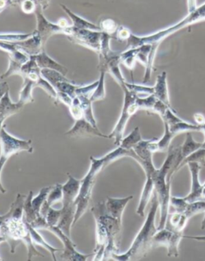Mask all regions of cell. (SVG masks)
Here are the masks:
<instances>
[{
	"label": "cell",
	"instance_id": "obj_1",
	"mask_svg": "<svg viewBox=\"0 0 205 261\" xmlns=\"http://www.w3.org/2000/svg\"><path fill=\"white\" fill-rule=\"evenodd\" d=\"M203 21H205V3L200 6L197 7L192 12L188 13V15L182 20L172 26L168 27L167 29H162V30L149 35V36H138L132 33L130 37L126 41V49L135 48V47H139L143 44H150L152 46L148 66L145 68L143 84L148 83L151 80L156 51L162 42L174 33L179 32L181 29H185L190 25L199 23V22H203Z\"/></svg>",
	"mask_w": 205,
	"mask_h": 261
},
{
	"label": "cell",
	"instance_id": "obj_2",
	"mask_svg": "<svg viewBox=\"0 0 205 261\" xmlns=\"http://www.w3.org/2000/svg\"><path fill=\"white\" fill-rule=\"evenodd\" d=\"M158 208V196L154 191L149 214L141 228L134 239L130 248L125 253L113 254L111 259L118 261H128L144 257L147 255L148 252L153 248V237L158 230L155 224L156 212Z\"/></svg>",
	"mask_w": 205,
	"mask_h": 261
},
{
	"label": "cell",
	"instance_id": "obj_3",
	"mask_svg": "<svg viewBox=\"0 0 205 261\" xmlns=\"http://www.w3.org/2000/svg\"><path fill=\"white\" fill-rule=\"evenodd\" d=\"M4 220L0 221V237L6 240L9 244L11 252L14 253L15 249L20 243L25 244L27 249V260H32L33 257H44L36 248V245L32 242L28 223L24 217H14L7 212L4 215Z\"/></svg>",
	"mask_w": 205,
	"mask_h": 261
},
{
	"label": "cell",
	"instance_id": "obj_4",
	"mask_svg": "<svg viewBox=\"0 0 205 261\" xmlns=\"http://www.w3.org/2000/svg\"><path fill=\"white\" fill-rule=\"evenodd\" d=\"M91 165L89 172L82 178L80 188H79V194L75 200V204L76 206V212H75V220H74L73 225L79 221L82 216L84 215L85 212L89 209V204L92 200L93 188L96 184V177L107 167V161L105 158H90Z\"/></svg>",
	"mask_w": 205,
	"mask_h": 261
},
{
	"label": "cell",
	"instance_id": "obj_5",
	"mask_svg": "<svg viewBox=\"0 0 205 261\" xmlns=\"http://www.w3.org/2000/svg\"><path fill=\"white\" fill-rule=\"evenodd\" d=\"M94 217L100 218L104 223L108 234V243L104 252V260L111 259L113 254L119 253L121 244L122 221L112 217L106 209L105 202L96 203L92 207Z\"/></svg>",
	"mask_w": 205,
	"mask_h": 261
},
{
	"label": "cell",
	"instance_id": "obj_6",
	"mask_svg": "<svg viewBox=\"0 0 205 261\" xmlns=\"http://www.w3.org/2000/svg\"><path fill=\"white\" fill-rule=\"evenodd\" d=\"M31 225L37 230H47L51 231L62 241L64 244V249L61 255L62 260L86 261L89 257H92L94 255V253L84 255L78 252L77 250L75 249L76 245L72 242L71 237H68L57 226L49 225L46 221L45 218L42 216H38L36 221Z\"/></svg>",
	"mask_w": 205,
	"mask_h": 261
},
{
	"label": "cell",
	"instance_id": "obj_7",
	"mask_svg": "<svg viewBox=\"0 0 205 261\" xmlns=\"http://www.w3.org/2000/svg\"><path fill=\"white\" fill-rule=\"evenodd\" d=\"M121 88L125 94L124 105H123L121 116L117 121L116 125L114 127L112 132L108 135L109 139H114V144L115 146H120L124 138V134H125V128L128 121L138 110H139V106L136 103L138 95L129 90L125 85H123Z\"/></svg>",
	"mask_w": 205,
	"mask_h": 261
},
{
	"label": "cell",
	"instance_id": "obj_8",
	"mask_svg": "<svg viewBox=\"0 0 205 261\" xmlns=\"http://www.w3.org/2000/svg\"><path fill=\"white\" fill-rule=\"evenodd\" d=\"M0 158L5 159L7 161L12 156L21 152L26 151L32 153L34 150L32 140H23L15 138L7 131L5 125H4L0 130Z\"/></svg>",
	"mask_w": 205,
	"mask_h": 261
},
{
	"label": "cell",
	"instance_id": "obj_9",
	"mask_svg": "<svg viewBox=\"0 0 205 261\" xmlns=\"http://www.w3.org/2000/svg\"><path fill=\"white\" fill-rule=\"evenodd\" d=\"M101 36L100 31L78 29L71 25L70 33L67 37L74 44L83 46L99 53L101 46Z\"/></svg>",
	"mask_w": 205,
	"mask_h": 261
},
{
	"label": "cell",
	"instance_id": "obj_10",
	"mask_svg": "<svg viewBox=\"0 0 205 261\" xmlns=\"http://www.w3.org/2000/svg\"><path fill=\"white\" fill-rule=\"evenodd\" d=\"M183 236L182 232L171 231L165 227L157 230L153 239V248L165 247L168 249V256L178 257L179 244Z\"/></svg>",
	"mask_w": 205,
	"mask_h": 261
},
{
	"label": "cell",
	"instance_id": "obj_11",
	"mask_svg": "<svg viewBox=\"0 0 205 261\" xmlns=\"http://www.w3.org/2000/svg\"><path fill=\"white\" fill-rule=\"evenodd\" d=\"M44 10L42 9L41 7L38 6L36 8V20H37V28H36V32H37L39 36L41 39L42 44L45 47L46 43H47L48 39L51 36L55 34H64L66 36L67 32H68V28L64 29L62 28L58 23H51L50 21L46 19L44 15Z\"/></svg>",
	"mask_w": 205,
	"mask_h": 261
},
{
	"label": "cell",
	"instance_id": "obj_12",
	"mask_svg": "<svg viewBox=\"0 0 205 261\" xmlns=\"http://www.w3.org/2000/svg\"><path fill=\"white\" fill-rule=\"evenodd\" d=\"M161 118L164 121V125L168 127V129L174 137L181 133L200 131L199 125H192L181 119L175 114V110L172 108L166 110L165 114L162 116Z\"/></svg>",
	"mask_w": 205,
	"mask_h": 261
},
{
	"label": "cell",
	"instance_id": "obj_13",
	"mask_svg": "<svg viewBox=\"0 0 205 261\" xmlns=\"http://www.w3.org/2000/svg\"><path fill=\"white\" fill-rule=\"evenodd\" d=\"M65 135L70 138H93V137H99V138H108V135H104L100 132L98 128H96L94 125H92L90 122L83 119L77 120L75 121L73 126L65 133Z\"/></svg>",
	"mask_w": 205,
	"mask_h": 261
},
{
	"label": "cell",
	"instance_id": "obj_14",
	"mask_svg": "<svg viewBox=\"0 0 205 261\" xmlns=\"http://www.w3.org/2000/svg\"><path fill=\"white\" fill-rule=\"evenodd\" d=\"M188 167L191 173V179H192V185H191L190 192L187 196L183 197L185 200L188 202H196V201L203 200L202 198V188L203 185L199 182V171L201 170L202 166L199 163H188Z\"/></svg>",
	"mask_w": 205,
	"mask_h": 261
},
{
	"label": "cell",
	"instance_id": "obj_15",
	"mask_svg": "<svg viewBox=\"0 0 205 261\" xmlns=\"http://www.w3.org/2000/svg\"><path fill=\"white\" fill-rule=\"evenodd\" d=\"M13 43L20 51L26 53L29 57L37 55L44 50L40 36L36 30L33 32V35L29 38L21 41L13 42Z\"/></svg>",
	"mask_w": 205,
	"mask_h": 261
},
{
	"label": "cell",
	"instance_id": "obj_16",
	"mask_svg": "<svg viewBox=\"0 0 205 261\" xmlns=\"http://www.w3.org/2000/svg\"><path fill=\"white\" fill-rule=\"evenodd\" d=\"M24 105L18 101L17 103L12 102L10 97L9 91L7 92L4 97L0 100V130L4 126V122L7 118L14 114H18Z\"/></svg>",
	"mask_w": 205,
	"mask_h": 261
},
{
	"label": "cell",
	"instance_id": "obj_17",
	"mask_svg": "<svg viewBox=\"0 0 205 261\" xmlns=\"http://www.w3.org/2000/svg\"><path fill=\"white\" fill-rule=\"evenodd\" d=\"M133 199V196L125 197V198H111L108 197L105 201L106 209L112 217L122 221L123 214L128 202Z\"/></svg>",
	"mask_w": 205,
	"mask_h": 261
},
{
	"label": "cell",
	"instance_id": "obj_18",
	"mask_svg": "<svg viewBox=\"0 0 205 261\" xmlns=\"http://www.w3.org/2000/svg\"><path fill=\"white\" fill-rule=\"evenodd\" d=\"M154 95L159 100L164 103L170 108H172L170 103L169 93H168V81H167V72H162L156 78V84L153 86Z\"/></svg>",
	"mask_w": 205,
	"mask_h": 261
},
{
	"label": "cell",
	"instance_id": "obj_19",
	"mask_svg": "<svg viewBox=\"0 0 205 261\" xmlns=\"http://www.w3.org/2000/svg\"><path fill=\"white\" fill-rule=\"evenodd\" d=\"M32 57L34 58L38 66L40 67L41 69H51V70L57 71V72L62 73L64 76H66L68 74V68L51 59L49 56L47 55L45 50L42 51L37 55L32 56Z\"/></svg>",
	"mask_w": 205,
	"mask_h": 261
},
{
	"label": "cell",
	"instance_id": "obj_20",
	"mask_svg": "<svg viewBox=\"0 0 205 261\" xmlns=\"http://www.w3.org/2000/svg\"><path fill=\"white\" fill-rule=\"evenodd\" d=\"M188 219L184 213L171 211L168 212L167 222H166L165 228L171 231L182 232L186 227Z\"/></svg>",
	"mask_w": 205,
	"mask_h": 261
},
{
	"label": "cell",
	"instance_id": "obj_21",
	"mask_svg": "<svg viewBox=\"0 0 205 261\" xmlns=\"http://www.w3.org/2000/svg\"><path fill=\"white\" fill-rule=\"evenodd\" d=\"M154 191V184H153V179L150 177H146V182L143 186L141 196L139 199V204L136 209V214L141 217H144L145 210H146V207L149 204L151 198L153 197Z\"/></svg>",
	"mask_w": 205,
	"mask_h": 261
},
{
	"label": "cell",
	"instance_id": "obj_22",
	"mask_svg": "<svg viewBox=\"0 0 205 261\" xmlns=\"http://www.w3.org/2000/svg\"><path fill=\"white\" fill-rule=\"evenodd\" d=\"M63 197H64V192H63L62 184H57L55 186H52L49 193L47 195L45 202L42 206L40 216L45 218L48 209L54 206L57 202H62Z\"/></svg>",
	"mask_w": 205,
	"mask_h": 261
},
{
	"label": "cell",
	"instance_id": "obj_23",
	"mask_svg": "<svg viewBox=\"0 0 205 261\" xmlns=\"http://www.w3.org/2000/svg\"><path fill=\"white\" fill-rule=\"evenodd\" d=\"M202 146H203V142H198L194 140L192 132H186V138H185L182 146H181V152H180L178 161H177V169L185 158L190 155L191 153L196 150H199V148H201Z\"/></svg>",
	"mask_w": 205,
	"mask_h": 261
},
{
	"label": "cell",
	"instance_id": "obj_24",
	"mask_svg": "<svg viewBox=\"0 0 205 261\" xmlns=\"http://www.w3.org/2000/svg\"><path fill=\"white\" fill-rule=\"evenodd\" d=\"M61 8L64 10L65 13L69 16L72 20V25L78 29H89V30L100 31V27L95 23H91L87 19L80 17L79 15L72 12L69 8H67L64 4H61Z\"/></svg>",
	"mask_w": 205,
	"mask_h": 261
},
{
	"label": "cell",
	"instance_id": "obj_25",
	"mask_svg": "<svg viewBox=\"0 0 205 261\" xmlns=\"http://www.w3.org/2000/svg\"><path fill=\"white\" fill-rule=\"evenodd\" d=\"M28 228L29 231H30L31 237H32V242H33V244H34L35 245H39V246H41L43 247V248H45L46 250H47V251L51 253L53 259H54V260H56L55 252H58V251H61V249H60V248H54V247L50 245L48 243L46 242L44 237L40 235L39 231H38L37 229L34 228V227H32L30 223H28Z\"/></svg>",
	"mask_w": 205,
	"mask_h": 261
},
{
	"label": "cell",
	"instance_id": "obj_26",
	"mask_svg": "<svg viewBox=\"0 0 205 261\" xmlns=\"http://www.w3.org/2000/svg\"><path fill=\"white\" fill-rule=\"evenodd\" d=\"M36 87L34 82L27 78H23V86L19 93V102L26 105L34 101V98L32 97V90Z\"/></svg>",
	"mask_w": 205,
	"mask_h": 261
},
{
	"label": "cell",
	"instance_id": "obj_27",
	"mask_svg": "<svg viewBox=\"0 0 205 261\" xmlns=\"http://www.w3.org/2000/svg\"><path fill=\"white\" fill-rule=\"evenodd\" d=\"M141 140V132L139 127L137 126L128 136L123 138L120 146L127 150H132L134 146H136Z\"/></svg>",
	"mask_w": 205,
	"mask_h": 261
},
{
	"label": "cell",
	"instance_id": "obj_28",
	"mask_svg": "<svg viewBox=\"0 0 205 261\" xmlns=\"http://www.w3.org/2000/svg\"><path fill=\"white\" fill-rule=\"evenodd\" d=\"M32 198H33V192L30 191L28 195H26L24 205H23V217L25 220L30 224L34 223L38 216H40L36 214V211L33 208L32 203Z\"/></svg>",
	"mask_w": 205,
	"mask_h": 261
},
{
	"label": "cell",
	"instance_id": "obj_29",
	"mask_svg": "<svg viewBox=\"0 0 205 261\" xmlns=\"http://www.w3.org/2000/svg\"><path fill=\"white\" fill-rule=\"evenodd\" d=\"M189 163H199V165H201L202 167H205V148H199V150H196V151L191 153L190 155L185 158L178 167L177 171Z\"/></svg>",
	"mask_w": 205,
	"mask_h": 261
},
{
	"label": "cell",
	"instance_id": "obj_30",
	"mask_svg": "<svg viewBox=\"0 0 205 261\" xmlns=\"http://www.w3.org/2000/svg\"><path fill=\"white\" fill-rule=\"evenodd\" d=\"M100 79L98 80L99 83L97 87L95 89L93 94L91 96L90 100L92 102L98 101V100H104L106 97L105 92V74L104 70H100Z\"/></svg>",
	"mask_w": 205,
	"mask_h": 261
},
{
	"label": "cell",
	"instance_id": "obj_31",
	"mask_svg": "<svg viewBox=\"0 0 205 261\" xmlns=\"http://www.w3.org/2000/svg\"><path fill=\"white\" fill-rule=\"evenodd\" d=\"M136 53L137 48H130L121 53V61L123 65L128 68L129 70L133 71L136 61Z\"/></svg>",
	"mask_w": 205,
	"mask_h": 261
},
{
	"label": "cell",
	"instance_id": "obj_32",
	"mask_svg": "<svg viewBox=\"0 0 205 261\" xmlns=\"http://www.w3.org/2000/svg\"><path fill=\"white\" fill-rule=\"evenodd\" d=\"M52 188V186L50 187H46V188H42L40 190V192L36 195V197L32 198V206L33 208L36 211V214L40 216V210L44 202H45L46 199H47V195L49 193L50 190Z\"/></svg>",
	"mask_w": 205,
	"mask_h": 261
},
{
	"label": "cell",
	"instance_id": "obj_33",
	"mask_svg": "<svg viewBox=\"0 0 205 261\" xmlns=\"http://www.w3.org/2000/svg\"><path fill=\"white\" fill-rule=\"evenodd\" d=\"M205 212V200L196 201V202H188L184 214L188 220L192 216Z\"/></svg>",
	"mask_w": 205,
	"mask_h": 261
},
{
	"label": "cell",
	"instance_id": "obj_34",
	"mask_svg": "<svg viewBox=\"0 0 205 261\" xmlns=\"http://www.w3.org/2000/svg\"><path fill=\"white\" fill-rule=\"evenodd\" d=\"M100 32L111 35L115 34L119 29V25L115 20L111 19H104L100 21Z\"/></svg>",
	"mask_w": 205,
	"mask_h": 261
},
{
	"label": "cell",
	"instance_id": "obj_35",
	"mask_svg": "<svg viewBox=\"0 0 205 261\" xmlns=\"http://www.w3.org/2000/svg\"><path fill=\"white\" fill-rule=\"evenodd\" d=\"M127 88L131 91L136 93L139 97V95H145V96H149V95L153 94L154 93V89L153 87H149V86H144V85H136V84H129L128 82L125 83Z\"/></svg>",
	"mask_w": 205,
	"mask_h": 261
},
{
	"label": "cell",
	"instance_id": "obj_36",
	"mask_svg": "<svg viewBox=\"0 0 205 261\" xmlns=\"http://www.w3.org/2000/svg\"><path fill=\"white\" fill-rule=\"evenodd\" d=\"M188 203V202L185 200L184 198L171 196V195L170 197L169 207H171L172 211L175 212L184 213Z\"/></svg>",
	"mask_w": 205,
	"mask_h": 261
},
{
	"label": "cell",
	"instance_id": "obj_37",
	"mask_svg": "<svg viewBox=\"0 0 205 261\" xmlns=\"http://www.w3.org/2000/svg\"><path fill=\"white\" fill-rule=\"evenodd\" d=\"M61 209L53 208V206L48 209L47 215L45 216V220L47 223L51 226L58 225V222L61 220Z\"/></svg>",
	"mask_w": 205,
	"mask_h": 261
},
{
	"label": "cell",
	"instance_id": "obj_38",
	"mask_svg": "<svg viewBox=\"0 0 205 261\" xmlns=\"http://www.w3.org/2000/svg\"><path fill=\"white\" fill-rule=\"evenodd\" d=\"M22 12L25 14H32L36 12V8L40 5H37L33 0H23L19 4Z\"/></svg>",
	"mask_w": 205,
	"mask_h": 261
},
{
	"label": "cell",
	"instance_id": "obj_39",
	"mask_svg": "<svg viewBox=\"0 0 205 261\" xmlns=\"http://www.w3.org/2000/svg\"><path fill=\"white\" fill-rule=\"evenodd\" d=\"M132 33L129 29H127L125 27H119L118 30L115 33V38L117 40H121V41H127L128 38L130 37Z\"/></svg>",
	"mask_w": 205,
	"mask_h": 261
},
{
	"label": "cell",
	"instance_id": "obj_40",
	"mask_svg": "<svg viewBox=\"0 0 205 261\" xmlns=\"http://www.w3.org/2000/svg\"><path fill=\"white\" fill-rule=\"evenodd\" d=\"M22 1L23 0H15V3L16 5H19ZM33 1L36 2L37 5H40L44 11L49 8L50 0H33Z\"/></svg>",
	"mask_w": 205,
	"mask_h": 261
},
{
	"label": "cell",
	"instance_id": "obj_41",
	"mask_svg": "<svg viewBox=\"0 0 205 261\" xmlns=\"http://www.w3.org/2000/svg\"><path fill=\"white\" fill-rule=\"evenodd\" d=\"M15 5L16 4L13 0H0V13L9 7L15 6Z\"/></svg>",
	"mask_w": 205,
	"mask_h": 261
},
{
	"label": "cell",
	"instance_id": "obj_42",
	"mask_svg": "<svg viewBox=\"0 0 205 261\" xmlns=\"http://www.w3.org/2000/svg\"><path fill=\"white\" fill-rule=\"evenodd\" d=\"M9 91V86L7 82H0V100L4 97L7 92Z\"/></svg>",
	"mask_w": 205,
	"mask_h": 261
},
{
	"label": "cell",
	"instance_id": "obj_43",
	"mask_svg": "<svg viewBox=\"0 0 205 261\" xmlns=\"http://www.w3.org/2000/svg\"><path fill=\"white\" fill-rule=\"evenodd\" d=\"M187 5H188V13L194 11L198 7L196 0H187Z\"/></svg>",
	"mask_w": 205,
	"mask_h": 261
},
{
	"label": "cell",
	"instance_id": "obj_44",
	"mask_svg": "<svg viewBox=\"0 0 205 261\" xmlns=\"http://www.w3.org/2000/svg\"><path fill=\"white\" fill-rule=\"evenodd\" d=\"M194 120L196 121L197 125H203L205 122V118L203 117V114H194Z\"/></svg>",
	"mask_w": 205,
	"mask_h": 261
},
{
	"label": "cell",
	"instance_id": "obj_45",
	"mask_svg": "<svg viewBox=\"0 0 205 261\" xmlns=\"http://www.w3.org/2000/svg\"><path fill=\"white\" fill-rule=\"evenodd\" d=\"M183 238L191 239L193 241H200V242H204L205 241V236H183Z\"/></svg>",
	"mask_w": 205,
	"mask_h": 261
},
{
	"label": "cell",
	"instance_id": "obj_46",
	"mask_svg": "<svg viewBox=\"0 0 205 261\" xmlns=\"http://www.w3.org/2000/svg\"><path fill=\"white\" fill-rule=\"evenodd\" d=\"M4 166H5V164L0 163V193L1 194H5L7 192L6 189L4 188V185H3L2 182H1V173H2Z\"/></svg>",
	"mask_w": 205,
	"mask_h": 261
},
{
	"label": "cell",
	"instance_id": "obj_47",
	"mask_svg": "<svg viewBox=\"0 0 205 261\" xmlns=\"http://www.w3.org/2000/svg\"><path fill=\"white\" fill-rule=\"evenodd\" d=\"M199 126H200V132L203 133V135H204V142H203V146L202 147L205 148V122L203 125H199Z\"/></svg>",
	"mask_w": 205,
	"mask_h": 261
},
{
	"label": "cell",
	"instance_id": "obj_48",
	"mask_svg": "<svg viewBox=\"0 0 205 261\" xmlns=\"http://www.w3.org/2000/svg\"><path fill=\"white\" fill-rule=\"evenodd\" d=\"M202 198L203 200H205V182L203 184V188H202Z\"/></svg>",
	"mask_w": 205,
	"mask_h": 261
},
{
	"label": "cell",
	"instance_id": "obj_49",
	"mask_svg": "<svg viewBox=\"0 0 205 261\" xmlns=\"http://www.w3.org/2000/svg\"><path fill=\"white\" fill-rule=\"evenodd\" d=\"M3 242H6V240H5V238L3 237H0V244ZM2 260V259L0 258V261Z\"/></svg>",
	"mask_w": 205,
	"mask_h": 261
},
{
	"label": "cell",
	"instance_id": "obj_50",
	"mask_svg": "<svg viewBox=\"0 0 205 261\" xmlns=\"http://www.w3.org/2000/svg\"><path fill=\"white\" fill-rule=\"evenodd\" d=\"M201 229H205V216L204 218H203V220H202Z\"/></svg>",
	"mask_w": 205,
	"mask_h": 261
},
{
	"label": "cell",
	"instance_id": "obj_51",
	"mask_svg": "<svg viewBox=\"0 0 205 261\" xmlns=\"http://www.w3.org/2000/svg\"><path fill=\"white\" fill-rule=\"evenodd\" d=\"M4 217H5V216H4H4H0V221H3V220H4Z\"/></svg>",
	"mask_w": 205,
	"mask_h": 261
}]
</instances>
